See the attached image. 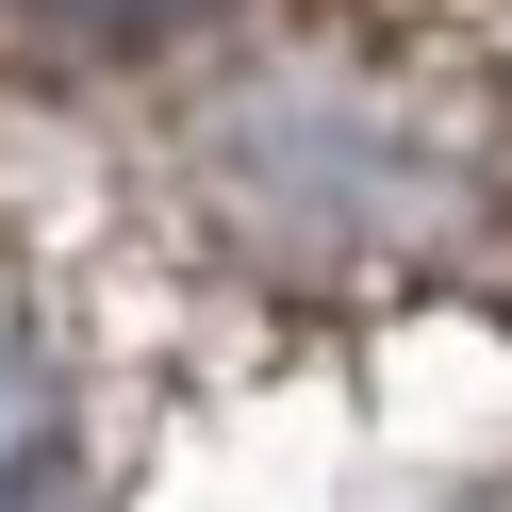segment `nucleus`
Instances as JSON below:
<instances>
[{
    "label": "nucleus",
    "instance_id": "obj_2",
    "mask_svg": "<svg viewBox=\"0 0 512 512\" xmlns=\"http://www.w3.org/2000/svg\"><path fill=\"white\" fill-rule=\"evenodd\" d=\"M496 512H512V496H496Z\"/></svg>",
    "mask_w": 512,
    "mask_h": 512
},
{
    "label": "nucleus",
    "instance_id": "obj_1",
    "mask_svg": "<svg viewBox=\"0 0 512 512\" xmlns=\"http://www.w3.org/2000/svg\"><path fill=\"white\" fill-rule=\"evenodd\" d=\"M0 512H83V397L17 298H0Z\"/></svg>",
    "mask_w": 512,
    "mask_h": 512
}]
</instances>
